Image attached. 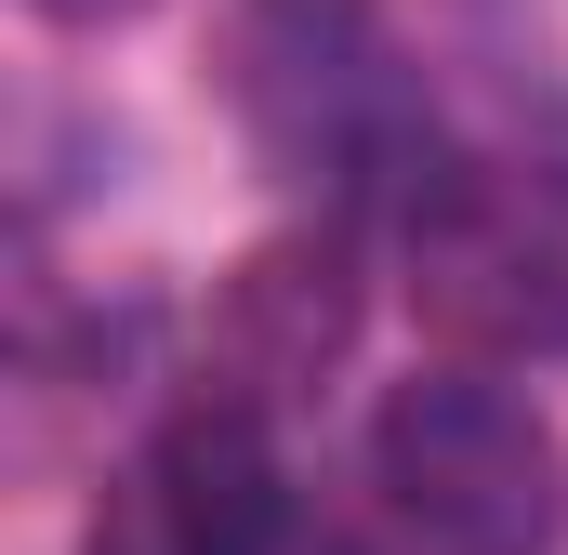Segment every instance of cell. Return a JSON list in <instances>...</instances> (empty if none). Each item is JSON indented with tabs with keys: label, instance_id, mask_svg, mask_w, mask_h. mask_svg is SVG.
Instances as JSON below:
<instances>
[{
	"label": "cell",
	"instance_id": "obj_5",
	"mask_svg": "<svg viewBox=\"0 0 568 555\" xmlns=\"http://www.w3.org/2000/svg\"><path fill=\"white\" fill-rule=\"evenodd\" d=\"M357 331V239L317 225V239H278L225 278V357H212V397L239 411H278L291 384H317Z\"/></svg>",
	"mask_w": 568,
	"mask_h": 555
},
{
	"label": "cell",
	"instance_id": "obj_1",
	"mask_svg": "<svg viewBox=\"0 0 568 555\" xmlns=\"http://www.w3.org/2000/svg\"><path fill=\"white\" fill-rule=\"evenodd\" d=\"M397 278H410V317L463 371L568 357V159L449 145L397 199Z\"/></svg>",
	"mask_w": 568,
	"mask_h": 555
},
{
	"label": "cell",
	"instance_id": "obj_4",
	"mask_svg": "<svg viewBox=\"0 0 568 555\" xmlns=\"http://www.w3.org/2000/svg\"><path fill=\"white\" fill-rule=\"evenodd\" d=\"M80 555H344V543L304 529L265 411H239V397L199 384V397H185V411L106 476L93 543H80Z\"/></svg>",
	"mask_w": 568,
	"mask_h": 555
},
{
	"label": "cell",
	"instance_id": "obj_3",
	"mask_svg": "<svg viewBox=\"0 0 568 555\" xmlns=\"http://www.w3.org/2000/svg\"><path fill=\"white\" fill-rule=\"evenodd\" d=\"M239 120L278 159L291 185H331V199H410L436 159L424 80L397 67V40L357 13V0H252L239 13Z\"/></svg>",
	"mask_w": 568,
	"mask_h": 555
},
{
	"label": "cell",
	"instance_id": "obj_6",
	"mask_svg": "<svg viewBox=\"0 0 568 555\" xmlns=\"http://www.w3.org/2000/svg\"><path fill=\"white\" fill-rule=\"evenodd\" d=\"M53 27H120V13H145V0H40Z\"/></svg>",
	"mask_w": 568,
	"mask_h": 555
},
{
	"label": "cell",
	"instance_id": "obj_2",
	"mask_svg": "<svg viewBox=\"0 0 568 555\" xmlns=\"http://www.w3.org/2000/svg\"><path fill=\"white\" fill-rule=\"evenodd\" d=\"M371 503L410 555H556L568 450L503 371L436 357L371 411Z\"/></svg>",
	"mask_w": 568,
	"mask_h": 555
}]
</instances>
